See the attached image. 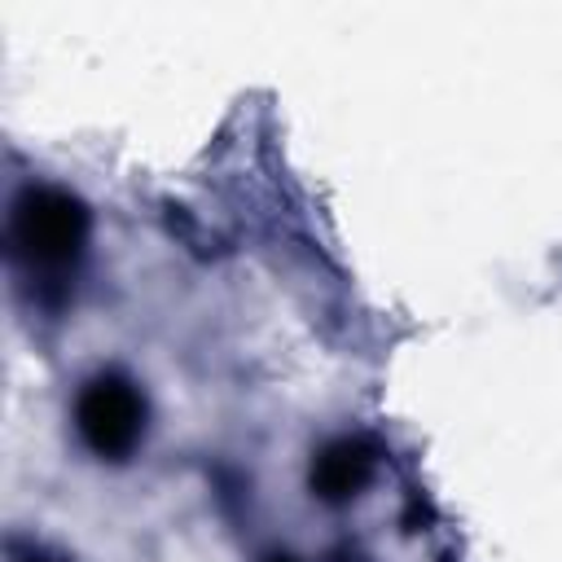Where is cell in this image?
<instances>
[{"label":"cell","mask_w":562,"mask_h":562,"mask_svg":"<svg viewBox=\"0 0 562 562\" xmlns=\"http://www.w3.org/2000/svg\"><path fill=\"white\" fill-rule=\"evenodd\" d=\"M88 233L92 215L83 198L61 184H22L9 206V250L44 299L66 294V281L83 259Z\"/></svg>","instance_id":"1"},{"label":"cell","mask_w":562,"mask_h":562,"mask_svg":"<svg viewBox=\"0 0 562 562\" xmlns=\"http://www.w3.org/2000/svg\"><path fill=\"white\" fill-rule=\"evenodd\" d=\"M373 470H378V448L364 435H338L312 452L307 487L325 505H347L369 487Z\"/></svg>","instance_id":"3"},{"label":"cell","mask_w":562,"mask_h":562,"mask_svg":"<svg viewBox=\"0 0 562 562\" xmlns=\"http://www.w3.org/2000/svg\"><path fill=\"white\" fill-rule=\"evenodd\" d=\"M263 562H299V558H294V553H268Z\"/></svg>","instance_id":"5"},{"label":"cell","mask_w":562,"mask_h":562,"mask_svg":"<svg viewBox=\"0 0 562 562\" xmlns=\"http://www.w3.org/2000/svg\"><path fill=\"white\" fill-rule=\"evenodd\" d=\"M13 562H53V558H44V553H40V549H31V553H26V558H22V553H18V549H13Z\"/></svg>","instance_id":"4"},{"label":"cell","mask_w":562,"mask_h":562,"mask_svg":"<svg viewBox=\"0 0 562 562\" xmlns=\"http://www.w3.org/2000/svg\"><path fill=\"white\" fill-rule=\"evenodd\" d=\"M70 422H75L79 443L97 461H127L145 439L149 404H145V391L127 373L101 369L79 386Z\"/></svg>","instance_id":"2"}]
</instances>
